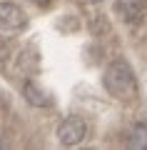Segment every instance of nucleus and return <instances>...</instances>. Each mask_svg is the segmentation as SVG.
<instances>
[{
  "label": "nucleus",
  "instance_id": "f257e3e1",
  "mask_svg": "<svg viewBox=\"0 0 147 150\" xmlns=\"http://www.w3.org/2000/svg\"><path fill=\"white\" fill-rule=\"evenodd\" d=\"M102 83H105L107 93H110L112 98H117V100H127V98H132L137 93L135 73H132V68L125 60H115V63L107 65Z\"/></svg>",
  "mask_w": 147,
  "mask_h": 150
},
{
  "label": "nucleus",
  "instance_id": "f03ea898",
  "mask_svg": "<svg viewBox=\"0 0 147 150\" xmlns=\"http://www.w3.org/2000/svg\"><path fill=\"white\" fill-rule=\"evenodd\" d=\"M85 138H87V123H85L82 118H68V120H63V123L58 125V140H60V145L72 148V145L82 143Z\"/></svg>",
  "mask_w": 147,
  "mask_h": 150
},
{
  "label": "nucleus",
  "instance_id": "7ed1b4c3",
  "mask_svg": "<svg viewBox=\"0 0 147 150\" xmlns=\"http://www.w3.org/2000/svg\"><path fill=\"white\" fill-rule=\"evenodd\" d=\"M25 28V13L15 3H0V33H15Z\"/></svg>",
  "mask_w": 147,
  "mask_h": 150
},
{
  "label": "nucleus",
  "instance_id": "20e7f679",
  "mask_svg": "<svg viewBox=\"0 0 147 150\" xmlns=\"http://www.w3.org/2000/svg\"><path fill=\"white\" fill-rule=\"evenodd\" d=\"M23 95H25V100L30 103L32 108H47V105H50V98H47V93L40 90L35 83H25V85H23Z\"/></svg>",
  "mask_w": 147,
  "mask_h": 150
},
{
  "label": "nucleus",
  "instance_id": "39448f33",
  "mask_svg": "<svg viewBox=\"0 0 147 150\" xmlns=\"http://www.w3.org/2000/svg\"><path fill=\"white\" fill-rule=\"evenodd\" d=\"M127 148H135V150L147 148V125L137 123L130 128V133H127Z\"/></svg>",
  "mask_w": 147,
  "mask_h": 150
},
{
  "label": "nucleus",
  "instance_id": "423d86ee",
  "mask_svg": "<svg viewBox=\"0 0 147 150\" xmlns=\"http://www.w3.org/2000/svg\"><path fill=\"white\" fill-rule=\"evenodd\" d=\"M30 3H35V5H47L50 0H30Z\"/></svg>",
  "mask_w": 147,
  "mask_h": 150
},
{
  "label": "nucleus",
  "instance_id": "0eeeda50",
  "mask_svg": "<svg viewBox=\"0 0 147 150\" xmlns=\"http://www.w3.org/2000/svg\"><path fill=\"white\" fill-rule=\"evenodd\" d=\"M3 148H5V140H3V138H0V150H3Z\"/></svg>",
  "mask_w": 147,
  "mask_h": 150
}]
</instances>
